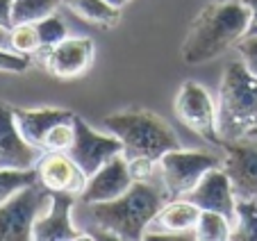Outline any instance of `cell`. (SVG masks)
I'll use <instances>...</instances> for the list:
<instances>
[{
	"label": "cell",
	"instance_id": "1",
	"mask_svg": "<svg viewBox=\"0 0 257 241\" xmlns=\"http://www.w3.org/2000/svg\"><path fill=\"white\" fill-rule=\"evenodd\" d=\"M250 12L241 0H225L207 5L189 25V32L180 50L182 62L189 66L214 62L246 37Z\"/></svg>",
	"mask_w": 257,
	"mask_h": 241
},
{
	"label": "cell",
	"instance_id": "2",
	"mask_svg": "<svg viewBox=\"0 0 257 241\" xmlns=\"http://www.w3.org/2000/svg\"><path fill=\"white\" fill-rule=\"evenodd\" d=\"M166 200L169 193L157 189L155 184L132 182V187L118 198L89 205V207L96 225L105 230V236L139 241L146 236L153 218L164 207Z\"/></svg>",
	"mask_w": 257,
	"mask_h": 241
},
{
	"label": "cell",
	"instance_id": "3",
	"mask_svg": "<svg viewBox=\"0 0 257 241\" xmlns=\"http://www.w3.org/2000/svg\"><path fill=\"white\" fill-rule=\"evenodd\" d=\"M216 105L223 141H237L257 132V77L243 62H230L223 68Z\"/></svg>",
	"mask_w": 257,
	"mask_h": 241
},
{
	"label": "cell",
	"instance_id": "4",
	"mask_svg": "<svg viewBox=\"0 0 257 241\" xmlns=\"http://www.w3.org/2000/svg\"><path fill=\"white\" fill-rule=\"evenodd\" d=\"M102 126L121 139L125 157L146 155V157L160 159L169 150L182 148L173 128L151 109L132 107V109L114 111L102 120Z\"/></svg>",
	"mask_w": 257,
	"mask_h": 241
},
{
	"label": "cell",
	"instance_id": "5",
	"mask_svg": "<svg viewBox=\"0 0 257 241\" xmlns=\"http://www.w3.org/2000/svg\"><path fill=\"white\" fill-rule=\"evenodd\" d=\"M157 164H160L162 182L169 198H187L209 171L216 169L218 159L216 155L205 153V150L175 148L162 155Z\"/></svg>",
	"mask_w": 257,
	"mask_h": 241
},
{
	"label": "cell",
	"instance_id": "6",
	"mask_svg": "<svg viewBox=\"0 0 257 241\" xmlns=\"http://www.w3.org/2000/svg\"><path fill=\"white\" fill-rule=\"evenodd\" d=\"M53 191L41 182L16 191L0 205V241H28L32 239V225L46 209Z\"/></svg>",
	"mask_w": 257,
	"mask_h": 241
},
{
	"label": "cell",
	"instance_id": "7",
	"mask_svg": "<svg viewBox=\"0 0 257 241\" xmlns=\"http://www.w3.org/2000/svg\"><path fill=\"white\" fill-rule=\"evenodd\" d=\"M173 111L191 132L214 146H223V137L218 132V105L203 84L194 80L182 84L175 93Z\"/></svg>",
	"mask_w": 257,
	"mask_h": 241
},
{
	"label": "cell",
	"instance_id": "8",
	"mask_svg": "<svg viewBox=\"0 0 257 241\" xmlns=\"http://www.w3.org/2000/svg\"><path fill=\"white\" fill-rule=\"evenodd\" d=\"M75 164L84 171L87 178H91L100 166H105L116 155H123V144L116 135H102L93 130L89 123H84L80 116H75V141L68 150Z\"/></svg>",
	"mask_w": 257,
	"mask_h": 241
},
{
	"label": "cell",
	"instance_id": "9",
	"mask_svg": "<svg viewBox=\"0 0 257 241\" xmlns=\"http://www.w3.org/2000/svg\"><path fill=\"white\" fill-rule=\"evenodd\" d=\"M41 59V66L57 80H73L80 77L91 68L96 57V46L87 37H66L62 44L53 46L48 50L37 53Z\"/></svg>",
	"mask_w": 257,
	"mask_h": 241
},
{
	"label": "cell",
	"instance_id": "10",
	"mask_svg": "<svg viewBox=\"0 0 257 241\" xmlns=\"http://www.w3.org/2000/svg\"><path fill=\"white\" fill-rule=\"evenodd\" d=\"M221 148L225 150L221 169L228 173L237 198L241 200L257 198V141L243 137L237 141H223Z\"/></svg>",
	"mask_w": 257,
	"mask_h": 241
},
{
	"label": "cell",
	"instance_id": "11",
	"mask_svg": "<svg viewBox=\"0 0 257 241\" xmlns=\"http://www.w3.org/2000/svg\"><path fill=\"white\" fill-rule=\"evenodd\" d=\"M44 150L25 141L16 126L14 107L0 102V169L30 171L37 169Z\"/></svg>",
	"mask_w": 257,
	"mask_h": 241
},
{
	"label": "cell",
	"instance_id": "12",
	"mask_svg": "<svg viewBox=\"0 0 257 241\" xmlns=\"http://www.w3.org/2000/svg\"><path fill=\"white\" fill-rule=\"evenodd\" d=\"M39 182L53 193H68V196H82L87 187V175L75 164V159L68 153H44L37 164Z\"/></svg>",
	"mask_w": 257,
	"mask_h": 241
},
{
	"label": "cell",
	"instance_id": "13",
	"mask_svg": "<svg viewBox=\"0 0 257 241\" xmlns=\"http://www.w3.org/2000/svg\"><path fill=\"white\" fill-rule=\"evenodd\" d=\"M75 196L68 193H53L46 205V209L37 216L32 225V239L37 241H73V239H84V236L93 234H80L73 225L71 209Z\"/></svg>",
	"mask_w": 257,
	"mask_h": 241
},
{
	"label": "cell",
	"instance_id": "14",
	"mask_svg": "<svg viewBox=\"0 0 257 241\" xmlns=\"http://www.w3.org/2000/svg\"><path fill=\"white\" fill-rule=\"evenodd\" d=\"M191 203H196L200 209H207V212H216L223 214L230 223H237V193L232 189L228 173L223 169H212L203 180L198 182V187L187 196Z\"/></svg>",
	"mask_w": 257,
	"mask_h": 241
},
{
	"label": "cell",
	"instance_id": "15",
	"mask_svg": "<svg viewBox=\"0 0 257 241\" xmlns=\"http://www.w3.org/2000/svg\"><path fill=\"white\" fill-rule=\"evenodd\" d=\"M132 182L135 180H132L130 171H127L125 155H116L87 180V187H84L80 198H82L84 205L107 203V200H114L121 193H125L132 187Z\"/></svg>",
	"mask_w": 257,
	"mask_h": 241
},
{
	"label": "cell",
	"instance_id": "16",
	"mask_svg": "<svg viewBox=\"0 0 257 241\" xmlns=\"http://www.w3.org/2000/svg\"><path fill=\"white\" fill-rule=\"evenodd\" d=\"M16 126H19L21 135L25 137L28 144H32L34 148L44 150L46 137L57 123L62 120L75 118V114L68 109H59V107H41V109H14Z\"/></svg>",
	"mask_w": 257,
	"mask_h": 241
},
{
	"label": "cell",
	"instance_id": "17",
	"mask_svg": "<svg viewBox=\"0 0 257 241\" xmlns=\"http://www.w3.org/2000/svg\"><path fill=\"white\" fill-rule=\"evenodd\" d=\"M200 212L203 209L196 203H191L189 198H169L164 207L157 212V216L153 218L148 230H155L157 236L194 232L196 223L200 218Z\"/></svg>",
	"mask_w": 257,
	"mask_h": 241
},
{
	"label": "cell",
	"instance_id": "18",
	"mask_svg": "<svg viewBox=\"0 0 257 241\" xmlns=\"http://www.w3.org/2000/svg\"><path fill=\"white\" fill-rule=\"evenodd\" d=\"M62 5L100 30H112L121 21V10L114 7L109 0H62Z\"/></svg>",
	"mask_w": 257,
	"mask_h": 241
},
{
	"label": "cell",
	"instance_id": "19",
	"mask_svg": "<svg viewBox=\"0 0 257 241\" xmlns=\"http://www.w3.org/2000/svg\"><path fill=\"white\" fill-rule=\"evenodd\" d=\"M194 236L200 241H228L232 236V223L223 214L203 209L198 223H196Z\"/></svg>",
	"mask_w": 257,
	"mask_h": 241
},
{
	"label": "cell",
	"instance_id": "20",
	"mask_svg": "<svg viewBox=\"0 0 257 241\" xmlns=\"http://www.w3.org/2000/svg\"><path fill=\"white\" fill-rule=\"evenodd\" d=\"M59 5H62V0H14L12 23H37V21L55 14Z\"/></svg>",
	"mask_w": 257,
	"mask_h": 241
},
{
	"label": "cell",
	"instance_id": "21",
	"mask_svg": "<svg viewBox=\"0 0 257 241\" xmlns=\"http://www.w3.org/2000/svg\"><path fill=\"white\" fill-rule=\"evenodd\" d=\"M232 241H257V198L237 200V223L232 227Z\"/></svg>",
	"mask_w": 257,
	"mask_h": 241
},
{
	"label": "cell",
	"instance_id": "22",
	"mask_svg": "<svg viewBox=\"0 0 257 241\" xmlns=\"http://www.w3.org/2000/svg\"><path fill=\"white\" fill-rule=\"evenodd\" d=\"M10 50L25 57H32L41 50L39 34H37V25L34 23H19L10 30Z\"/></svg>",
	"mask_w": 257,
	"mask_h": 241
},
{
	"label": "cell",
	"instance_id": "23",
	"mask_svg": "<svg viewBox=\"0 0 257 241\" xmlns=\"http://www.w3.org/2000/svg\"><path fill=\"white\" fill-rule=\"evenodd\" d=\"M39 182V173L37 169L30 171H12V169H0V205L7 198H12L16 191L30 187V184Z\"/></svg>",
	"mask_w": 257,
	"mask_h": 241
},
{
	"label": "cell",
	"instance_id": "24",
	"mask_svg": "<svg viewBox=\"0 0 257 241\" xmlns=\"http://www.w3.org/2000/svg\"><path fill=\"white\" fill-rule=\"evenodd\" d=\"M37 34H39V44H41V50H48L53 46L62 44L64 39L68 37V28L57 14H50L46 19L37 21ZM39 50V53H41Z\"/></svg>",
	"mask_w": 257,
	"mask_h": 241
},
{
	"label": "cell",
	"instance_id": "25",
	"mask_svg": "<svg viewBox=\"0 0 257 241\" xmlns=\"http://www.w3.org/2000/svg\"><path fill=\"white\" fill-rule=\"evenodd\" d=\"M73 141H75V118L62 120L48 132L44 153H68Z\"/></svg>",
	"mask_w": 257,
	"mask_h": 241
},
{
	"label": "cell",
	"instance_id": "26",
	"mask_svg": "<svg viewBox=\"0 0 257 241\" xmlns=\"http://www.w3.org/2000/svg\"><path fill=\"white\" fill-rule=\"evenodd\" d=\"M125 159H127V171H130L135 182H148L153 178L157 159L146 157V155H135V157H125Z\"/></svg>",
	"mask_w": 257,
	"mask_h": 241
},
{
	"label": "cell",
	"instance_id": "27",
	"mask_svg": "<svg viewBox=\"0 0 257 241\" xmlns=\"http://www.w3.org/2000/svg\"><path fill=\"white\" fill-rule=\"evenodd\" d=\"M237 50H239V55H241V62L248 66V71L257 77V37L246 34L243 39H239Z\"/></svg>",
	"mask_w": 257,
	"mask_h": 241
},
{
	"label": "cell",
	"instance_id": "28",
	"mask_svg": "<svg viewBox=\"0 0 257 241\" xmlns=\"http://www.w3.org/2000/svg\"><path fill=\"white\" fill-rule=\"evenodd\" d=\"M28 66H30V57L14 53V50L0 48V71L3 73H23Z\"/></svg>",
	"mask_w": 257,
	"mask_h": 241
},
{
	"label": "cell",
	"instance_id": "29",
	"mask_svg": "<svg viewBox=\"0 0 257 241\" xmlns=\"http://www.w3.org/2000/svg\"><path fill=\"white\" fill-rule=\"evenodd\" d=\"M12 7H14V0H0V25L3 28H14V23H12Z\"/></svg>",
	"mask_w": 257,
	"mask_h": 241
},
{
	"label": "cell",
	"instance_id": "30",
	"mask_svg": "<svg viewBox=\"0 0 257 241\" xmlns=\"http://www.w3.org/2000/svg\"><path fill=\"white\" fill-rule=\"evenodd\" d=\"M241 3L248 7V12H250V23H248V32L246 34L257 37V0H241Z\"/></svg>",
	"mask_w": 257,
	"mask_h": 241
},
{
	"label": "cell",
	"instance_id": "31",
	"mask_svg": "<svg viewBox=\"0 0 257 241\" xmlns=\"http://www.w3.org/2000/svg\"><path fill=\"white\" fill-rule=\"evenodd\" d=\"M10 30L12 28H3V25H0V48L10 50Z\"/></svg>",
	"mask_w": 257,
	"mask_h": 241
},
{
	"label": "cell",
	"instance_id": "32",
	"mask_svg": "<svg viewBox=\"0 0 257 241\" xmlns=\"http://www.w3.org/2000/svg\"><path fill=\"white\" fill-rule=\"evenodd\" d=\"M109 3H112L114 7H118V10H121V7H125L127 3H130V0H109Z\"/></svg>",
	"mask_w": 257,
	"mask_h": 241
},
{
	"label": "cell",
	"instance_id": "33",
	"mask_svg": "<svg viewBox=\"0 0 257 241\" xmlns=\"http://www.w3.org/2000/svg\"><path fill=\"white\" fill-rule=\"evenodd\" d=\"M216 3H225V0H216Z\"/></svg>",
	"mask_w": 257,
	"mask_h": 241
},
{
	"label": "cell",
	"instance_id": "34",
	"mask_svg": "<svg viewBox=\"0 0 257 241\" xmlns=\"http://www.w3.org/2000/svg\"><path fill=\"white\" fill-rule=\"evenodd\" d=\"M255 135H257V132H255ZM255 135H252V137H255Z\"/></svg>",
	"mask_w": 257,
	"mask_h": 241
}]
</instances>
